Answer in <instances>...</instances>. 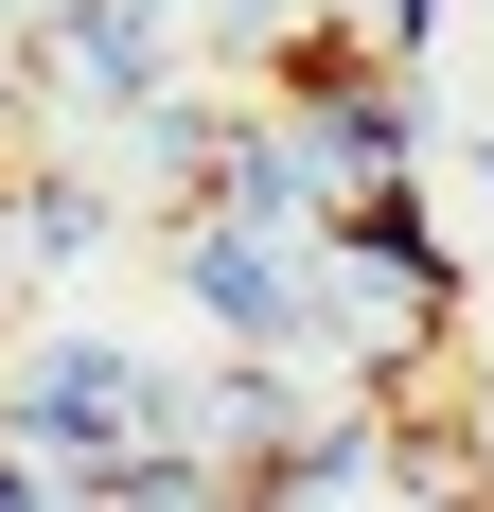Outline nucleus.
Wrapping results in <instances>:
<instances>
[{"instance_id":"obj_2","label":"nucleus","mask_w":494,"mask_h":512,"mask_svg":"<svg viewBox=\"0 0 494 512\" xmlns=\"http://www.w3.org/2000/svg\"><path fill=\"white\" fill-rule=\"evenodd\" d=\"M459 318V265L424 212H371V230H318V354H371V371H424Z\"/></svg>"},{"instance_id":"obj_5","label":"nucleus","mask_w":494,"mask_h":512,"mask_svg":"<svg viewBox=\"0 0 494 512\" xmlns=\"http://www.w3.org/2000/svg\"><path fill=\"white\" fill-rule=\"evenodd\" d=\"M0 512H89V495H71V477H36L18 442H0Z\"/></svg>"},{"instance_id":"obj_4","label":"nucleus","mask_w":494,"mask_h":512,"mask_svg":"<svg viewBox=\"0 0 494 512\" xmlns=\"http://www.w3.org/2000/svg\"><path fill=\"white\" fill-rule=\"evenodd\" d=\"M36 71L71 106H159V89H177V36H159V0H53Z\"/></svg>"},{"instance_id":"obj_6","label":"nucleus","mask_w":494,"mask_h":512,"mask_svg":"<svg viewBox=\"0 0 494 512\" xmlns=\"http://www.w3.org/2000/svg\"><path fill=\"white\" fill-rule=\"evenodd\" d=\"M18 89H36V71H18V53H0V177H18Z\"/></svg>"},{"instance_id":"obj_1","label":"nucleus","mask_w":494,"mask_h":512,"mask_svg":"<svg viewBox=\"0 0 494 512\" xmlns=\"http://www.w3.org/2000/svg\"><path fill=\"white\" fill-rule=\"evenodd\" d=\"M0 442L36 477H71V495H159V477H195L177 460V371L106 354V336H36V354L0 371Z\"/></svg>"},{"instance_id":"obj_3","label":"nucleus","mask_w":494,"mask_h":512,"mask_svg":"<svg viewBox=\"0 0 494 512\" xmlns=\"http://www.w3.org/2000/svg\"><path fill=\"white\" fill-rule=\"evenodd\" d=\"M177 283L212 301V336H230V354H318V230H300V212L177 195Z\"/></svg>"}]
</instances>
